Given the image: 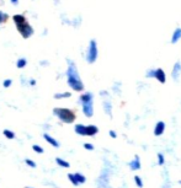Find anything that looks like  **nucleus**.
<instances>
[{"instance_id":"15","label":"nucleus","mask_w":181,"mask_h":188,"mask_svg":"<svg viewBox=\"0 0 181 188\" xmlns=\"http://www.w3.org/2000/svg\"><path fill=\"white\" fill-rule=\"evenodd\" d=\"M104 111L108 117L112 116V105L110 101H104Z\"/></svg>"},{"instance_id":"27","label":"nucleus","mask_w":181,"mask_h":188,"mask_svg":"<svg viewBox=\"0 0 181 188\" xmlns=\"http://www.w3.org/2000/svg\"><path fill=\"white\" fill-rule=\"evenodd\" d=\"M11 85H12V80H11V79H5V80L3 81V86H4L5 89L10 87Z\"/></svg>"},{"instance_id":"13","label":"nucleus","mask_w":181,"mask_h":188,"mask_svg":"<svg viewBox=\"0 0 181 188\" xmlns=\"http://www.w3.org/2000/svg\"><path fill=\"white\" fill-rule=\"evenodd\" d=\"M99 133V128L94 124H89L86 125V137H94Z\"/></svg>"},{"instance_id":"30","label":"nucleus","mask_w":181,"mask_h":188,"mask_svg":"<svg viewBox=\"0 0 181 188\" xmlns=\"http://www.w3.org/2000/svg\"><path fill=\"white\" fill-rule=\"evenodd\" d=\"M108 134H110V137L114 138V139L117 138V134H116V131H115V130H110V131H108Z\"/></svg>"},{"instance_id":"24","label":"nucleus","mask_w":181,"mask_h":188,"mask_svg":"<svg viewBox=\"0 0 181 188\" xmlns=\"http://www.w3.org/2000/svg\"><path fill=\"white\" fill-rule=\"evenodd\" d=\"M134 183L138 188H142L143 187V180L139 177V176H134Z\"/></svg>"},{"instance_id":"10","label":"nucleus","mask_w":181,"mask_h":188,"mask_svg":"<svg viewBox=\"0 0 181 188\" xmlns=\"http://www.w3.org/2000/svg\"><path fill=\"white\" fill-rule=\"evenodd\" d=\"M43 139H44L51 146H53V147H59V141H58L56 138H53L52 135H49L48 133H44V134H43Z\"/></svg>"},{"instance_id":"17","label":"nucleus","mask_w":181,"mask_h":188,"mask_svg":"<svg viewBox=\"0 0 181 188\" xmlns=\"http://www.w3.org/2000/svg\"><path fill=\"white\" fill-rule=\"evenodd\" d=\"M56 164H57L58 166L63 167V168H69V167H70V164H69L67 160L62 159V157H57V159H56Z\"/></svg>"},{"instance_id":"1","label":"nucleus","mask_w":181,"mask_h":188,"mask_svg":"<svg viewBox=\"0 0 181 188\" xmlns=\"http://www.w3.org/2000/svg\"><path fill=\"white\" fill-rule=\"evenodd\" d=\"M67 64H68V68H67L65 75H67L68 86L75 92H83L85 86H84V83L80 78V74H79L77 64L71 59H67Z\"/></svg>"},{"instance_id":"34","label":"nucleus","mask_w":181,"mask_h":188,"mask_svg":"<svg viewBox=\"0 0 181 188\" xmlns=\"http://www.w3.org/2000/svg\"><path fill=\"white\" fill-rule=\"evenodd\" d=\"M180 184H181V181H180Z\"/></svg>"},{"instance_id":"5","label":"nucleus","mask_w":181,"mask_h":188,"mask_svg":"<svg viewBox=\"0 0 181 188\" xmlns=\"http://www.w3.org/2000/svg\"><path fill=\"white\" fill-rule=\"evenodd\" d=\"M16 28H17V31L20 32V34L22 36V38H25V40L30 38V37L35 33V30L28 24V21H26L24 24H20V25H16Z\"/></svg>"},{"instance_id":"32","label":"nucleus","mask_w":181,"mask_h":188,"mask_svg":"<svg viewBox=\"0 0 181 188\" xmlns=\"http://www.w3.org/2000/svg\"><path fill=\"white\" fill-rule=\"evenodd\" d=\"M30 85H31V86H35V85H36V80L31 79V80H30Z\"/></svg>"},{"instance_id":"31","label":"nucleus","mask_w":181,"mask_h":188,"mask_svg":"<svg viewBox=\"0 0 181 188\" xmlns=\"http://www.w3.org/2000/svg\"><path fill=\"white\" fill-rule=\"evenodd\" d=\"M10 3H11L14 6H17V5H19V3H20V0H10Z\"/></svg>"},{"instance_id":"4","label":"nucleus","mask_w":181,"mask_h":188,"mask_svg":"<svg viewBox=\"0 0 181 188\" xmlns=\"http://www.w3.org/2000/svg\"><path fill=\"white\" fill-rule=\"evenodd\" d=\"M99 58V47L96 40H90L86 53H85V60L89 64H94Z\"/></svg>"},{"instance_id":"25","label":"nucleus","mask_w":181,"mask_h":188,"mask_svg":"<svg viewBox=\"0 0 181 188\" xmlns=\"http://www.w3.org/2000/svg\"><path fill=\"white\" fill-rule=\"evenodd\" d=\"M25 164H26L28 167H31V168H35L36 166H37V165H36V162H35L33 160H31V159H26V160H25Z\"/></svg>"},{"instance_id":"33","label":"nucleus","mask_w":181,"mask_h":188,"mask_svg":"<svg viewBox=\"0 0 181 188\" xmlns=\"http://www.w3.org/2000/svg\"><path fill=\"white\" fill-rule=\"evenodd\" d=\"M26 188H32V187H26Z\"/></svg>"},{"instance_id":"16","label":"nucleus","mask_w":181,"mask_h":188,"mask_svg":"<svg viewBox=\"0 0 181 188\" xmlns=\"http://www.w3.org/2000/svg\"><path fill=\"white\" fill-rule=\"evenodd\" d=\"M71 96V93L70 92H57V93H54V99L56 100H63V99H69Z\"/></svg>"},{"instance_id":"12","label":"nucleus","mask_w":181,"mask_h":188,"mask_svg":"<svg viewBox=\"0 0 181 188\" xmlns=\"http://www.w3.org/2000/svg\"><path fill=\"white\" fill-rule=\"evenodd\" d=\"M74 131L78 135H80V137H86V125L81 124V123L75 124L74 125Z\"/></svg>"},{"instance_id":"28","label":"nucleus","mask_w":181,"mask_h":188,"mask_svg":"<svg viewBox=\"0 0 181 188\" xmlns=\"http://www.w3.org/2000/svg\"><path fill=\"white\" fill-rule=\"evenodd\" d=\"M154 70H155V69H153V68L148 69V70L146 71V76H147V78H154Z\"/></svg>"},{"instance_id":"8","label":"nucleus","mask_w":181,"mask_h":188,"mask_svg":"<svg viewBox=\"0 0 181 188\" xmlns=\"http://www.w3.org/2000/svg\"><path fill=\"white\" fill-rule=\"evenodd\" d=\"M180 75H181V62H176L173 66V70H171V76L175 81H177Z\"/></svg>"},{"instance_id":"22","label":"nucleus","mask_w":181,"mask_h":188,"mask_svg":"<svg viewBox=\"0 0 181 188\" xmlns=\"http://www.w3.org/2000/svg\"><path fill=\"white\" fill-rule=\"evenodd\" d=\"M32 150L35 153H37V154H43L44 153V150H43V147L41 146V145H37V144H35V145H32Z\"/></svg>"},{"instance_id":"14","label":"nucleus","mask_w":181,"mask_h":188,"mask_svg":"<svg viewBox=\"0 0 181 188\" xmlns=\"http://www.w3.org/2000/svg\"><path fill=\"white\" fill-rule=\"evenodd\" d=\"M12 21H14L15 25H20V24L26 22L27 20H26V17H25L24 15H21V14H16V15L12 16Z\"/></svg>"},{"instance_id":"6","label":"nucleus","mask_w":181,"mask_h":188,"mask_svg":"<svg viewBox=\"0 0 181 188\" xmlns=\"http://www.w3.org/2000/svg\"><path fill=\"white\" fill-rule=\"evenodd\" d=\"M154 79L159 81L160 84H165L166 83V74L161 68H156L154 70Z\"/></svg>"},{"instance_id":"2","label":"nucleus","mask_w":181,"mask_h":188,"mask_svg":"<svg viewBox=\"0 0 181 188\" xmlns=\"http://www.w3.org/2000/svg\"><path fill=\"white\" fill-rule=\"evenodd\" d=\"M79 103L85 117L91 118L94 116V95L93 92H84L79 96Z\"/></svg>"},{"instance_id":"3","label":"nucleus","mask_w":181,"mask_h":188,"mask_svg":"<svg viewBox=\"0 0 181 188\" xmlns=\"http://www.w3.org/2000/svg\"><path fill=\"white\" fill-rule=\"evenodd\" d=\"M53 116L58 118L62 123H65V124H71L74 123L75 119H77V115L73 109L70 108H64V107H56L53 108Z\"/></svg>"},{"instance_id":"9","label":"nucleus","mask_w":181,"mask_h":188,"mask_svg":"<svg viewBox=\"0 0 181 188\" xmlns=\"http://www.w3.org/2000/svg\"><path fill=\"white\" fill-rule=\"evenodd\" d=\"M181 40V27H176L171 34V38H170V43L171 44H176L179 41Z\"/></svg>"},{"instance_id":"29","label":"nucleus","mask_w":181,"mask_h":188,"mask_svg":"<svg viewBox=\"0 0 181 188\" xmlns=\"http://www.w3.org/2000/svg\"><path fill=\"white\" fill-rule=\"evenodd\" d=\"M84 149L85 150H89V151H93V150H94V145L91 143H85L84 144Z\"/></svg>"},{"instance_id":"11","label":"nucleus","mask_w":181,"mask_h":188,"mask_svg":"<svg viewBox=\"0 0 181 188\" xmlns=\"http://www.w3.org/2000/svg\"><path fill=\"white\" fill-rule=\"evenodd\" d=\"M128 166H130V168H131L132 171H138V170H140V160H139V156L136 155L134 159L128 164Z\"/></svg>"},{"instance_id":"20","label":"nucleus","mask_w":181,"mask_h":188,"mask_svg":"<svg viewBox=\"0 0 181 188\" xmlns=\"http://www.w3.org/2000/svg\"><path fill=\"white\" fill-rule=\"evenodd\" d=\"M74 175H75V178H77V181L79 182V184H83V183L86 182V177H85L83 173H80V172H75Z\"/></svg>"},{"instance_id":"7","label":"nucleus","mask_w":181,"mask_h":188,"mask_svg":"<svg viewBox=\"0 0 181 188\" xmlns=\"http://www.w3.org/2000/svg\"><path fill=\"white\" fill-rule=\"evenodd\" d=\"M164 131H165V123L163 121L156 122V124L154 127V135L155 137H160V135L164 134Z\"/></svg>"},{"instance_id":"26","label":"nucleus","mask_w":181,"mask_h":188,"mask_svg":"<svg viewBox=\"0 0 181 188\" xmlns=\"http://www.w3.org/2000/svg\"><path fill=\"white\" fill-rule=\"evenodd\" d=\"M164 162H165V159H164V155H163L161 153H159L158 154V165H164Z\"/></svg>"},{"instance_id":"19","label":"nucleus","mask_w":181,"mask_h":188,"mask_svg":"<svg viewBox=\"0 0 181 188\" xmlns=\"http://www.w3.org/2000/svg\"><path fill=\"white\" fill-rule=\"evenodd\" d=\"M3 134H4V137L6 138V139H10V140H12V139H15V133L12 130H10V129H4L3 130Z\"/></svg>"},{"instance_id":"23","label":"nucleus","mask_w":181,"mask_h":188,"mask_svg":"<svg viewBox=\"0 0 181 188\" xmlns=\"http://www.w3.org/2000/svg\"><path fill=\"white\" fill-rule=\"evenodd\" d=\"M8 18H9V15H8V14H5V12H3V11H0V25L4 24V22H6Z\"/></svg>"},{"instance_id":"18","label":"nucleus","mask_w":181,"mask_h":188,"mask_svg":"<svg viewBox=\"0 0 181 188\" xmlns=\"http://www.w3.org/2000/svg\"><path fill=\"white\" fill-rule=\"evenodd\" d=\"M26 65H27V59H26V58L21 57V58L17 59V62H16V66L19 68V69H24Z\"/></svg>"},{"instance_id":"21","label":"nucleus","mask_w":181,"mask_h":188,"mask_svg":"<svg viewBox=\"0 0 181 188\" xmlns=\"http://www.w3.org/2000/svg\"><path fill=\"white\" fill-rule=\"evenodd\" d=\"M68 180L71 182V184H73V186H79V182L77 181L74 173H68Z\"/></svg>"}]
</instances>
